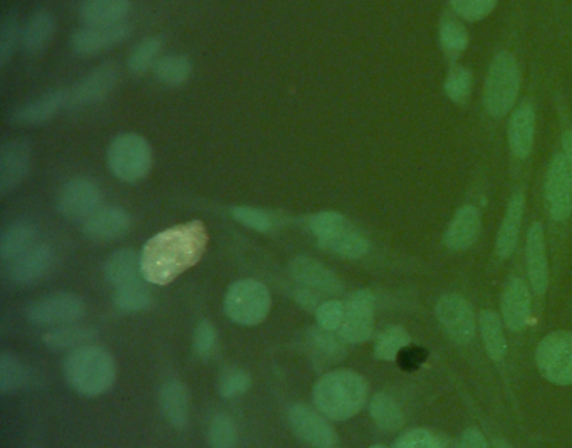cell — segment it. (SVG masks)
I'll list each match as a JSON object with an SVG mask.
<instances>
[{
  "instance_id": "1",
  "label": "cell",
  "mask_w": 572,
  "mask_h": 448,
  "mask_svg": "<svg viewBox=\"0 0 572 448\" xmlns=\"http://www.w3.org/2000/svg\"><path fill=\"white\" fill-rule=\"evenodd\" d=\"M208 240L207 227L200 220L175 225L153 235L141 251V269L146 282L168 286L202 261Z\"/></svg>"
},
{
  "instance_id": "2",
  "label": "cell",
  "mask_w": 572,
  "mask_h": 448,
  "mask_svg": "<svg viewBox=\"0 0 572 448\" xmlns=\"http://www.w3.org/2000/svg\"><path fill=\"white\" fill-rule=\"evenodd\" d=\"M312 400L324 417L346 422L356 417L368 400V383L351 370L331 371L316 383Z\"/></svg>"
},
{
  "instance_id": "3",
  "label": "cell",
  "mask_w": 572,
  "mask_h": 448,
  "mask_svg": "<svg viewBox=\"0 0 572 448\" xmlns=\"http://www.w3.org/2000/svg\"><path fill=\"white\" fill-rule=\"evenodd\" d=\"M63 373L68 385L78 395L96 398L115 385L118 370L110 351L94 344H84L66 356Z\"/></svg>"
},
{
  "instance_id": "4",
  "label": "cell",
  "mask_w": 572,
  "mask_h": 448,
  "mask_svg": "<svg viewBox=\"0 0 572 448\" xmlns=\"http://www.w3.org/2000/svg\"><path fill=\"white\" fill-rule=\"evenodd\" d=\"M110 172L125 183H138L150 175L153 150L146 138L138 133H121L111 141L106 153Z\"/></svg>"
},
{
  "instance_id": "5",
  "label": "cell",
  "mask_w": 572,
  "mask_h": 448,
  "mask_svg": "<svg viewBox=\"0 0 572 448\" xmlns=\"http://www.w3.org/2000/svg\"><path fill=\"white\" fill-rule=\"evenodd\" d=\"M271 306V292L255 279L234 282L225 294V314L240 326L262 323L269 316Z\"/></svg>"
},
{
  "instance_id": "6",
  "label": "cell",
  "mask_w": 572,
  "mask_h": 448,
  "mask_svg": "<svg viewBox=\"0 0 572 448\" xmlns=\"http://www.w3.org/2000/svg\"><path fill=\"white\" fill-rule=\"evenodd\" d=\"M519 66L509 53H502L490 64L485 83V108L494 118L507 115L519 94Z\"/></svg>"
},
{
  "instance_id": "7",
  "label": "cell",
  "mask_w": 572,
  "mask_h": 448,
  "mask_svg": "<svg viewBox=\"0 0 572 448\" xmlns=\"http://www.w3.org/2000/svg\"><path fill=\"white\" fill-rule=\"evenodd\" d=\"M537 368L554 385H572V333L556 331L547 334L537 346Z\"/></svg>"
},
{
  "instance_id": "8",
  "label": "cell",
  "mask_w": 572,
  "mask_h": 448,
  "mask_svg": "<svg viewBox=\"0 0 572 448\" xmlns=\"http://www.w3.org/2000/svg\"><path fill=\"white\" fill-rule=\"evenodd\" d=\"M26 316L36 326L73 324L86 316V304L76 294L56 292L29 304Z\"/></svg>"
},
{
  "instance_id": "9",
  "label": "cell",
  "mask_w": 572,
  "mask_h": 448,
  "mask_svg": "<svg viewBox=\"0 0 572 448\" xmlns=\"http://www.w3.org/2000/svg\"><path fill=\"white\" fill-rule=\"evenodd\" d=\"M375 329V296L359 289L344 301V318L339 336L349 344L366 343Z\"/></svg>"
},
{
  "instance_id": "10",
  "label": "cell",
  "mask_w": 572,
  "mask_h": 448,
  "mask_svg": "<svg viewBox=\"0 0 572 448\" xmlns=\"http://www.w3.org/2000/svg\"><path fill=\"white\" fill-rule=\"evenodd\" d=\"M103 193L98 183L84 177L71 178L64 183L56 198L59 214L69 220L88 219L101 209Z\"/></svg>"
},
{
  "instance_id": "11",
  "label": "cell",
  "mask_w": 572,
  "mask_h": 448,
  "mask_svg": "<svg viewBox=\"0 0 572 448\" xmlns=\"http://www.w3.org/2000/svg\"><path fill=\"white\" fill-rule=\"evenodd\" d=\"M118 66L115 63L99 64L68 89V108H84L96 105L108 98L118 84Z\"/></svg>"
},
{
  "instance_id": "12",
  "label": "cell",
  "mask_w": 572,
  "mask_h": 448,
  "mask_svg": "<svg viewBox=\"0 0 572 448\" xmlns=\"http://www.w3.org/2000/svg\"><path fill=\"white\" fill-rule=\"evenodd\" d=\"M131 37V26L120 22L113 26H83L71 36V47L81 58H93L106 53Z\"/></svg>"
},
{
  "instance_id": "13",
  "label": "cell",
  "mask_w": 572,
  "mask_h": 448,
  "mask_svg": "<svg viewBox=\"0 0 572 448\" xmlns=\"http://www.w3.org/2000/svg\"><path fill=\"white\" fill-rule=\"evenodd\" d=\"M437 319L445 333L458 344H468L475 336V314L467 299L458 294H448L438 301Z\"/></svg>"
},
{
  "instance_id": "14",
  "label": "cell",
  "mask_w": 572,
  "mask_h": 448,
  "mask_svg": "<svg viewBox=\"0 0 572 448\" xmlns=\"http://www.w3.org/2000/svg\"><path fill=\"white\" fill-rule=\"evenodd\" d=\"M323 417L301 403L292 405L287 412L292 432L296 433V437L301 438L302 442L316 448L338 447V433L334 432V428Z\"/></svg>"
},
{
  "instance_id": "15",
  "label": "cell",
  "mask_w": 572,
  "mask_h": 448,
  "mask_svg": "<svg viewBox=\"0 0 572 448\" xmlns=\"http://www.w3.org/2000/svg\"><path fill=\"white\" fill-rule=\"evenodd\" d=\"M32 168V145L27 140L7 141L0 148V192L6 193L21 187Z\"/></svg>"
},
{
  "instance_id": "16",
  "label": "cell",
  "mask_w": 572,
  "mask_h": 448,
  "mask_svg": "<svg viewBox=\"0 0 572 448\" xmlns=\"http://www.w3.org/2000/svg\"><path fill=\"white\" fill-rule=\"evenodd\" d=\"M546 200L554 220H566L572 212V173L564 155L552 158L546 178Z\"/></svg>"
},
{
  "instance_id": "17",
  "label": "cell",
  "mask_w": 572,
  "mask_h": 448,
  "mask_svg": "<svg viewBox=\"0 0 572 448\" xmlns=\"http://www.w3.org/2000/svg\"><path fill=\"white\" fill-rule=\"evenodd\" d=\"M289 272L292 279L299 282L302 287H309L319 294L336 296L343 292V284L331 269L323 266L321 262L314 261L311 257L299 256L289 264Z\"/></svg>"
},
{
  "instance_id": "18",
  "label": "cell",
  "mask_w": 572,
  "mask_h": 448,
  "mask_svg": "<svg viewBox=\"0 0 572 448\" xmlns=\"http://www.w3.org/2000/svg\"><path fill=\"white\" fill-rule=\"evenodd\" d=\"M500 311L504 316L505 326L514 333H519L529 323L531 291L520 277H512L505 284L502 299H500Z\"/></svg>"
},
{
  "instance_id": "19",
  "label": "cell",
  "mask_w": 572,
  "mask_h": 448,
  "mask_svg": "<svg viewBox=\"0 0 572 448\" xmlns=\"http://www.w3.org/2000/svg\"><path fill=\"white\" fill-rule=\"evenodd\" d=\"M64 108H68V89H52L41 98L17 106L11 113V120L22 126L44 125Z\"/></svg>"
},
{
  "instance_id": "20",
  "label": "cell",
  "mask_w": 572,
  "mask_h": 448,
  "mask_svg": "<svg viewBox=\"0 0 572 448\" xmlns=\"http://www.w3.org/2000/svg\"><path fill=\"white\" fill-rule=\"evenodd\" d=\"M131 215L121 207H104L84 220L83 232L88 239L96 242L120 239L131 229Z\"/></svg>"
},
{
  "instance_id": "21",
  "label": "cell",
  "mask_w": 572,
  "mask_h": 448,
  "mask_svg": "<svg viewBox=\"0 0 572 448\" xmlns=\"http://www.w3.org/2000/svg\"><path fill=\"white\" fill-rule=\"evenodd\" d=\"M52 261H54V254H52L49 245H32L29 251L17 257L16 261L11 262L9 277L16 284L29 286V284H34L46 276L47 271L51 269Z\"/></svg>"
},
{
  "instance_id": "22",
  "label": "cell",
  "mask_w": 572,
  "mask_h": 448,
  "mask_svg": "<svg viewBox=\"0 0 572 448\" xmlns=\"http://www.w3.org/2000/svg\"><path fill=\"white\" fill-rule=\"evenodd\" d=\"M527 274L532 291L537 296L546 294L549 286V266H547L546 240L539 222L531 225L527 234Z\"/></svg>"
},
{
  "instance_id": "23",
  "label": "cell",
  "mask_w": 572,
  "mask_h": 448,
  "mask_svg": "<svg viewBox=\"0 0 572 448\" xmlns=\"http://www.w3.org/2000/svg\"><path fill=\"white\" fill-rule=\"evenodd\" d=\"M482 229L479 210L474 205H465L458 210L445 232V245L453 252L465 251L474 245Z\"/></svg>"
},
{
  "instance_id": "24",
  "label": "cell",
  "mask_w": 572,
  "mask_h": 448,
  "mask_svg": "<svg viewBox=\"0 0 572 448\" xmlns=\"http://www.w3.org/2000/svg\"><path fill=\"white\" fill-rule=\"evenodd\" d=\"M318 244L323 251L351 261L366 256L370 251V240L366 239L358 229H354L349 222L328 237L318 239Z\"/></svg>"
},
{
  "instance_id": "25",
  "label": "cell",
  "mask_w": 572,
  "mask_h": 448,
  "mask_svg": "<svg viewBox=\"0 0 572 448\" xmlns=\"http://www.w3.org/2000/svg\"><path fill=\"white\" fill-rule=\"evenodd\" d=\"M131 0H83L79 17L84 26H113L130 16Z\"/></svg>"
},
{
  "instance_id": "26",
  "label": "cell",
  "mask_w": 572,
  "mask_h": 448,
  "mask_svg": "<svg viewBox=\"0 0 572 448\" xmlns=\"http://www.w3.org/2000/svg\"><path fill=\"white\" fill-rule=\"evenodd\" d=\"M54 32H56V19L51 12L44 11V9L34 12L22 26V51L29 56L41 54L49 46Z\"/></svg>"
},
{
  "instance_id": "27",
  "label": "cell",
  "mask_w": 572,
  "mask_h": 448,
  "mask_svg": "<svg viewBox=\"0 0 572 448\" xmlns=\"http://www.w3.org/2000/svg\"><path fill=\"white\" fill-rule=\"evenodd\" d=\"M104 277L115 289L131 284V282L143 281L145 276L141 269V254L133 249H120V251L113 252L104 264Z\"/></svg>"
},
{
  "instance_id": "28",
  "label": "cell",
  "mask_w": 572,
  "mask_h": 448,
  "mask_svg": "<svg viewBox=\"0 0 572 448\" xmlns=\"http://www.w3.org/2000/svg\"><path fill=\"white\" fill-rule=\"evenodd\" d=\"M163 417L172 427L183 428L190 417V395L182 381H167L160 390Z\"/></svg>"
},
{
  "instance_id": "29",
  "label": "cell",
  "mask_w": 572,
  "mask_h": 448,
  "mask_svg": "<svg viewBox=\"0 0 572 448\" xmlns=\"http://www.w3.org/2000/svg\"><path fill=\"white\" fill-rule=\"evenodd\" d=\"M534 128H536V116L531 105L519 106L509 123V143L512 153L520 160H526L531 155L534 145Z\"/></svg>"
},
{
  "instance_id": "30",
  "label": "cell",
  "mask_w": 572,
  "mask_h": 448,
  "mask_svg": "<svg viewBox=\"0 0 572 448\" xmlns=\"http://www.w3.org/2000/svg\"><path fill=\"white\" fill-rule=\"evenodd\" d=\"M344 343L346 341L341 336L336 338V336H333V331H326L321 326L312 328L307 333L309 355H311L312 361L318 366H329L343 360L344 355H346Z\"/></svg>"
},
{
  "instance_id": "31",
  "label": "cell",
  "mask_w": 572,
  "mask_h": 448,
  "mask_svg": "<svg viewBox=\"0 0 572 448\" xmlns=\"http://www.w3.org/2000/svg\"><path fill=\"white\" fill-rule=\"evenodd\" d=\"M36 225L29 220H17L9 225L0 237V257L4 262L16 261L17 257L29 251L36 242Z\"/></svg>"
},
{
  "instance_id": "32",
  "label": "cell",
  "mask_w": 572,
  "mask_h": 448,
  "mask_svg": "<svg viewBox=\"0 0 572 448\" xmlns=\"http://www.w3.org/2000/svg\"><path fill=\"white\" fill-rule=\"evenodd\" d=\"M524 204H526L524 193H515L512 200H510L507 214H505L504 220L500 224L495 249H497V254L502 259L512 256V252L515 251V245H517V239H519L520 224H522V215H524Z\"/></svg>"
},
{
  "instance_id": "33",
  "label": "cell",
  "mask_w": 572,
  "mask_h": 448,
  "mask_svg": "<svg viewBox=\"0 0 572 448\" xmlns=\"http://www.w3.org/2000/svg\"><path fill=\"white\" fill-rule=\"evenodd\" d=\"M151 73L163 86L180 88L192 78L193 64L185 54H165L156 61Z\"/></svg>"
},
{
  "instance_id": "34",
  "label": "cell",
  "mask_w": 572,
  "mask_h": 448,
  "mask_svg": "<svg viewBox=\"0 0 572 448\" xmlns=\"http://www.w3.org/2000/svg\"><path fill=\"white\" fill-rule=\"evenodd\" d=\"M94 336H96V331L88 326H74V323L61 324L58 328L47 331L42 336V341L52 351H73L79 346L91 343Z\"/></svg>"
},
{
  "instance_id": "35",
  "label": "cell",
  "mask_w": 572,
  "mask_h": 448,
  "mask_svg": "<svg viewBox=\"0 0 572 448\" xmlns=\"http://www.w3.org/2000/svg\"><path fill=\"white\" fill-rule=\"evenodd\" d=\"M163 51V39L160 36H148L141 39L133 49H131L126 68L133 76H143L155 66Z\"/></svg>"
},
{
  "instance_id": "36",
  "label": "cell",
  "mask_w": 572,
  "mask_h": 448,
  "mask_svg": "<svg viewBox=\"0 0 572 448\" xmlns=\"http://www.w3.org/2000/svg\"><path fill=\"white\" fill-rule=\"evenodd\" d=\"M370 415L376 427L381 428L383 432H398L405 423V417L398 403L386 393H376L371 398Z\"/></svg>"
},
{
  "instance_id": "37",
  "label": "cell",
  "mask_w": 572,
  "mask_h": 448,
  "mask_svg": "<svg viewBox=\"0 0 572 448\" xmlns=\"http://www.w3.org/2000/svg\"><path fill=\"white\" fill-rule=\"evenodd\" d=\"M479 324L487 355L490 356V360L499 363L507 355V341L502 331V321L494 311H484L480 314Z\"/></svg>"
},
{
  "instance_id": "38",
  "label": "cell",
  "mask_w": 572,
  "mask_h": 448,
  "mask_svg": "<svg viewBox=\"0 0 572 448\" xmlns=\"http://www.w3.org/2000/svg\"><path fill=\"white\" fill-rule=\"evenodd\" d=\"M143 281L131 282L126 286L116 287L113 303L123 313H141L150 308L151 292Z\"/></svg>"
},
{
  "instance_id": "39",
  "label": "cell",
  "mask_w": 572,
  "mask_h": 448,
  "mask_svg": "<svg viewBox=\"0 0 572 448\" xmlns=\"http://www.w3.org/2000/svg\"><path fill=\"white\" fill-rule=\"evenodd\" d=\"M29 380V373L16 355H12L9 351H4L0 355V393L2 395H11L21 390Z\"/></svg>"
},
{
  "instance_id": "40",
  "label": "cell",
  "mask_w": 572,
  "mask_h": 448,
  "mask_svg": "<svg viewBox=\"0 0 572 448\" xmlns=\"http://www.w3.org/2000/svg\"><path fill=\"white\" fill-rule=\"evenodd\" d=\"M410 343V334L400 326H393L383 331L376 339L375 356L381 361H395L400 351Z\"/></svg>"
},
{
  "instance_id": "41",
  "label": "cell",
  "mask_w": 572,
  "mask_h": 448,
  "mask_svg": "<svg viewBox=\"0 0 572 448\" xmlns=\"http://www.w3.org/2000/svg\"><path fill=\"white\" fill-rule=\"evenodd\" d=\"M22 26L16 14L4 17L0 24V68L6 69L14 58L17 46H21Z\"/></svg>"
},
{
  "instance_id": "42",
  "label": "cell",
  "mask_w": 572,
  "mask_h": 448,
  "mask_svg": "<svg viewBox=\"0 0 572 448\" xmlns=\"http://www.w3.org/2000/svg\"><path fill=\"white\" fill-rule=\"evenodd\" d=\"M207 443L215 448L237 447L239 432L229 415H217L212 418V422L208 425Z\"/></svg>"
},
{
  "instance_id": "43",
  "label": "cell",
  "mask_w": 572,
  "mask_h": 448,
  "mask_svg": "<svg viewBox=\"0 0 572 448\" xmlns=\"http://www.w3.org/2000/svg\"><path fill=\"white\" fill-rule=\"evenodd\" d=\"M252 386V376L242 368H229L220 376L219 393L225 400L244 395Z\"/></svg>"
},
{
  "instance_id": "44",
  "label": "cell",
  "mask_w": 572,
  "mask_h": 448,
  "mask_svg": "<svg viewBox=\"0 0 572 448\" xmlns=\"http://www.w3.org/2000/svg\"><path fill=\"white\" fill-rule=\"evenodd\" d=\"M230 214H232V219L255 232H269L274 227L272 217L267 214L266 210L255 209L249 205H237L230 209Z\"/></svg>"
},
{
  "instance_id": "45",
  "label": "cell",
  "mask_w": 572,
  "mask_h": 448,
  "mask_svg": "<svg viewBox=\"0 0 572 448\" xmlns=\"http://www.w3.org/2000/svg\"><path fill=\"white\" fill-rule=\"evenodd\" d=\"M445 91H447L448 98L455 101V103H465L470 91H472V74L465 68L453 69L450 76L445 83Z\"/></svg>"
},
{
  "instance_id": "46",
  "label": "cell",
  "mask_w": 572,
  "mask_h": 448,
  "mask_svg": "<svg viewBox=\"0 0 572 448\" xmlns=\"http://www.w3.org/2000/svg\"><path fill=\"white\" fill-rule=\"evenodd\" d=\"M215 348H217V329L205 319L202 323H198L193 333V351L198 358L205 360L214 355Z\"/></svg>"
},
{
  "instance_id": "47",
  "label": "cell",
  "mask_w": 572,
  "mask_h": 448,
  "mask_svg": "<svg viewBox=\"0 0 572 448\" xmlns=\"http://www.w3.org/2000/svg\"><path fill=\"white\" fill-rule=\"evenodd\" d=\"M346 224L348 220L338 212H319V214L312 215L309 220V229L312 234L316 235V239H323Z\"/></svg>"
},
{
  "instance_id": "48",
  "label": "cell",
  "mask_w": 572,
  "mask_h": 448,
  "mask_svg": "<svg viewBox=\"0 0 572 448\" xmlns=\"http://www.w3.org/2000/svg\"><path fill=\"white\" fill-rule=\"evenodd\" d=\"M497 6V0H452L453 11L467 21H479L489 16Z\"/></svg>"
},
{
  "instance_id": "49",
  "label": "cell",
  "mask_w": 572,
  "mask_h": 448,
  "mask_svg": "<svg viewBox=\"0 0 572 448\" xmlns=\"http://www.w3.org/2000/svg\"><path fill=\"white\" fill-rule=\"evenodd\" d=\"M344 318V303L341 301H324L316 311V319H318V326L326 329V331H339Z\"/></svg>"
},
{
  "instance_id": "50",
  "label": "cell",
  "mask_w": 572,
  "mask_h": 448,
  "mask_svg": "<svg viewBox=\"0 0 572 448\" xmlns=\"http://www.w3.org/2000/svg\"><path fill=\"white\" fill-rule=\"evenodd\" d=\"M395 447L398 448H435V447H445L442 438L433 435L432 432L428 430H422V428H416V430H411V432H406L401 435L395 442Z\"/></svg>"
},
{
  "instance_id": "51",
  "label": "cell",
  "mask_w": 572,
  "mask_h": 448,
  "mask_svg": "<svg viewBox=\"0 0 572 448\" xmlns=\"http://www.w3.org/2000/svg\"><path fill=\"white\" fill-rule=\"evenodd\" d=\"M440 39L448 53H462L467 47V32L457 22H445L440 31Z\"/></svg>"
},
{
  "instance_id": "52",
  "label": "cell",
  "mask_w": 572,
  "mask_h": 448,
  "mask_svg": "<svg viewBox=\"0 0 572 448\" xmlns=\"http://www.w3.org/2000/svg\"><path fill=\"white\" fill-rule=\"evenodd\" d=\"M427 356V350H422V348H416V346L408 344V346H405V348L400 351V355H398L396 360H398L403 370L413 371L425 363Z\"/></svg>"
},
{
  "instance_id": "53",
  "label": "cell",
  "mask_w": 572,
  "mask_h": 448,
  "mask_svg": "<svg viewBox=\"0 0 572 448\" xmlns=\"http://www.w3.org/2000/svg\"><path fill=\"white\" fill-rule=\"evenodd\" d=\"M296 301L306 311H314V313L321 306V303H319V292L312 291L309 287H302V289L297 291Z\"/></svg>"
},
{
  "instance_id": "54",
  "label": "cell",
  "mask_w": 572,
  "mask_h": 448,
  "mask_svg": "<svg viewBox=\"0 0 572 448\" xmlns=\"http://www.w3.org/2000/svg\"><path fill=\"white\" fill-rule=\"evenodd\" d=\"M462 445L463 447L468 448L489 447V445H487V440L484 438V435H482L480 432H477V430H474V428H468V430H465V433H463L462 437Z\"/></svg>"
},
{
  "instance_id": "55",
  "label": "cell",
  "mask_w": 572,
  "mask_h": 448,
  "mask_svg": "<svg viewBox=\"0 0 572 448\" xmlns=\"http://www.w3.org/2000/svg\"><path fill=\"white\" fill-rule=\"evenodd\" d=\"M562 146H564V158H566L567 167L572 173V131H567L562 138Z\"/></svg>"
}]
</instances>
